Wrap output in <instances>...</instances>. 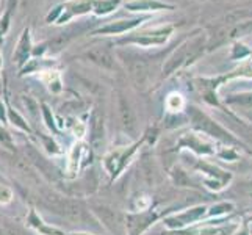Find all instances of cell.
I'll return each mask as SVG.
<instances>
[{
	"label": "cell",
	"mask_w": 252,
	"mask_h": 235,
	"mask_svg": "<svg viewBox=\"0 0 252 235\" xmlns=\"http://www.w3.org/2000/svg\"><path fill=\"white\" fill-rule=\"evenodd\" d=\"M27 154H29V159H30L34 165H36L38 168H41L42 172L47 174V176H54V168H52L50 165L44 160V157L39 155L36 151L33 149V147H29V149H27Z\"/></svg>",
	"instance_id": "cell-8"
},
{
	"label": "cell",
	"mask_w": 252,
	"mask_h": 235,
	"mask_svg": "<svg viewBox=\"0 0 252 235\" xmlns=\"http://www.w3.org/2000/svg\"><path fill=\"white\" fill-rule=\"evenodd\" d=\"M8 25H10V10H6V13L2 17V21H0V36H3L6 33Z\"/></svg>",
	"instance_id": "cell-13"
},
{
	"label": "cell",
	"mask_w": 252,
	"mask_h": 235,
	"mask_svg": "<svg viewBox=\"0 0 252 235\" xmlns=\"http://www.w3.org/2000/svg\"><path fill=\"white\" fill-rule=\"evenodd\" d=\"M88 57H90V60H93L94 63H97L102 67H107V69H113V67H115V60H113L110 52L105 50L103 47H97V49L90 50L88 52Z\"/></svg>",
	"instance_id": "cell-6"
},
{
	"label": "cell",
	"mask_w": 252,
	"mask_h": 235,
	"mask_svg": "<svg viewBox=\"0 0 252 235\" xmlns=\"http://www.w3.org/2000/svg\"><path fill=\"white\" fill-rule=\"evenodd\" d=\"M0 235H6V232H5V231H2V228H0Z\"/></svg>",
	"instance_id": "cell-16"
},
{
	"label": "cell",
	"mask_w": 252,
	"mask_h": 235,
	"mask_svg": "<svg viewBox=\"0 0 252 235\" xmlns=\"http://www.w3.org/2000/svg\"><path fill=\"white\" fill-rule=\"evenodd\" d=\"M0 65H2V60H0Z\"/></svg>",
	"instance_id": "cell-17"
},
{
	"label": "cell",
	"mask_w": 252,
	"mask_h": 235,
	"mask_svg": "<svg viewBox=\"0 0 252 235\" xmlns=\"http://www.w3.org/2000/svg\"><path fill=\"white\" fill-rule=\"evenodd\" d=\"M41 202L46 208H49L50 212H54L60 216H64V218L71 221H79V223L86 221V213L82 208V205L79 202L72 201V199H67L58 193L42 191Z\"/></svg>",
	"instance_id": "cell-1"
},
{
	"label": "cell",
	"mask_w": 252,
	"mask_h": 235,
	"mask_svg": "<svg viewBox=\"0 0 252 235\" xmlns=\"http://www.w3.org/2000/svg\"><path fill=\"white\" fill-rule=\"evenodd\" d=\"M30 52H32V42H30V30L25 29L22 36L19 39V44L16 47V52L13 55V63H16L17 66H24L29 62L30 58Z\"/></svg>",
	"instance_id": "cell-3"
},
{
	"label": "cell",
	"mask_w": 252,
	"mask_h": 235,
	"mask_svg": "<svg viewBox=\"0 0 252 235\" xmlns=\"http://www.w3.org/2000/svg\"><path fill=\"white\" fill-rule=\"evenodd\" d=\"M27 224L32 226L33 229H36L39 234L42 235H63V232H60L58 229H54V228H47L46 224H42V221L36 216V212L32 210L30 215H29V220H27Z\"/></svg>",
	"instance_id": "cell-7"
},
{
	"label": "cell",
	"mask_w": 252,
	"mask_h": 235,
	"mask_svg": "<svg viewBox=\"0 0 252 235\" xmlns=\"http://www.w3.org/2000/svg\"><path fill=\"white\" fill-rule=\"evenodd\" d=\"M8 118H10V121H13V124L16 126V127H19V129H22V130H25V132H29V126L25 124V121H24V118H21L17 113L14 111V110H8Z\"/></svg>",
	"instance_id": "cell-10"
},
{
	"label": "cell",
	"mask_w": 252,
	"mask_h": 235,
	"mask_svg": "<svg viewBox=\"0 0 252 235\" xmlns=\"http://www.w3.org/2000/svg\"><path fill=\"white\" fill-rule=\"evenodd\" d=\"M95 212H97V215L100 216V220L105 223V226L108 229L116 231V232L119 231L123 221H121L119 215L116 212L110 210V208H107V207H95Z\"/></svg>",
	"instance_id": "cell-5"
},
{
	"label": "cell",
	"mask_w": 252,
	"mask_h": 235,
	"mask_svg": "<svg viewBox=\"0 0 252 235\" xmlns=\"http://www.w3.org/2000/svg\"><path fill=\"white\" fill-rule=\"evenodd\" d=\"M119 113H121V121H123L124 129L127 130L128 134H135V130H136V119H135V115H133L132 108H130V105L124 99L119 101Z\"/></svg>",
	"instance_id": "cell-4"
},
{
	"label": "cell",
	"mask_w": 252,
	"mask_h": 235,
	"mask_svg": "<svg viewBox=\"0 0 252 235\" xmlns=\"http://www.w3.org/2000/svg\"><path fill=\"white\" fill-rule=\"evenodd\" d=\"M11 196H13V193H11V190L8 188L3 182H0V202H10L11 201Z\"/></svg>",
	"instance_id": "cell-12"
},
{
	"label": "cell",
	"mask_w": 252,
	"mask_h": 235,
	"mask_svg": "<svg viewBox=\"0 0 252 235\" xmlns=\"http://www.w3.org/2000/svg\"><path fill=\"white\" fill-rule=\"evenodd\" d=\"M6 235H25L19 228H16V226H10V224H8L6 226Z\"/></svg>",
	"instance_id": "cell-14"
},
{
	"label": "cell",
	"mask_w": 252,
	"mask_h": 235,
	"mask_svg": "<svg viewBox=\"0 0 252 235\" xmlns=\"http://www.w3.org/2000/svg\"><path fill=\"white\" fill-rule=\"evenodd\" d=\"M0 143H2L5 147H8V149H14V143H13V138H11V135L6 132L5 129H2L0 127Z\"/></svg>",
	"instance_id": "cell-11"
},
{
	"label": "cell",
	"mask_w": 252,
	"mask_h": 235,
	"mask_svg": "<svg viewBox=\"0 0 252 235\" xmlns=\"http://www.w3.org/2000/svg\"><path fill=\"white\" fill-rule=\"evenodd\" d=\"M191 118H193V123L199 129H202L204 132L210 134L213 136H218V138H221V140H227V138H229L227 134H225L220 126H216L210 118H207L205 115H202V113L193 110V115H191Z\"/></svg>",
	"instance_id": "cell-2"
},
{
	"label": "cell",
	"mask_w": 252,
	"mask_h": 235,
	"mask_svg": "<svg viewBox=\"0 0 252 235\" xmlns=\"http://www.w3.org/2000/svg\"><path fill=\"white\" fill-rule=\"evenodd\" d=\"M0 119H5V107L2 102H0Z\"/></svg>",
	"instance_id": "cell-15"
},
{
	"label": "cell",
	"mask_w": 252,
	"mask_h": 235,
	"mask_svg": "<svg viewBox=\"0 0 252 235\" xmlns=\"http://www.w3.org/2000/svg\"><path fill=\"white\" fill-rule=\"evenodd\" d=\"M130 74H132L135 83L138 85H144L146 83V78H147V69L144 66L143 62H136L132 65V67H130Z\"/></svg>",
	"instance_id": "cell-9"
}]
</instances>
